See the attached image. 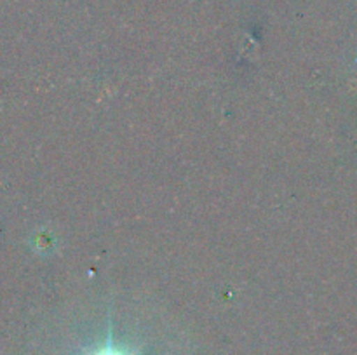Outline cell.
<instances>
[{
    "label": "cell",
    "instance_id": "obj_1",
    "mask_svg": "<svg viewBox=\"0 0 357 355\" xmlns=\"http://www.w3.org/2000/svg\"><path fill=\"white\" fill-rule=\"evenodd\" d=\"M96 355H126V354H122V352H117V350H112V348H107V350H101L100 354Z\"/></svg>",
    "mask_w": 357,
    "mask_h": 355
}]
</instances>
